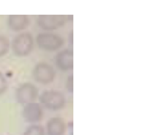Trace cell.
Segmentation results:
<instances>
[{"mask_svg": "<svg viewBox=\"0 0 152 135\" xmlns=\"http://www.w3.org/2000/svg\"><path fill=\"white\" fill-rule=\"evenodd\" d=\"M23 135H45V130L40 125H32L24 131Z\"/></svg>", "mask_w": 152, "mask_h": 135, "instance_id": "11", "label": "cell"}, {"mask_svg": "<svg viewBox=\"0 0 152 135\" xmlns=\"http://www.w3.org/2000/svg\"><path fill=\"white\" fill-rule=\"evenodd\" d=\"M23 117L27 122L29 123H37L43 119V107L40 103H28L23 109Z\"/></svg>", "mask_w": 152, "mask_h": 135, "instance_id": "8", "label": "cell"}, {"mask_svg": "<svg viewBox=\"0 0 152 135\" xmlns=\"http://www.w3.org/2000/svg\"><path fill=\"white\" fill-rule=\"evenodd\" d=\"M8 51H10V40L5 36L0 35V58L4 56Z\"/></svg>", "mask_w": 152, "mask_h": 135, "instance_id": "12", "label": "cell"}, {"mask_svg": "<svg viewBox=\"0 0 152 135\" xmlns=\"http://www.w3.org/2000/svg\"><path fill=\"white\" fill-rule=\"evenodd\" d=\"M67 19H71V16L63 15H40L37 16V26L44 31H55L61 28L67 23Z\"/></svg>", "mask_w": 152, "mask_h": 135, "instance_id": "6", "label": "cell"}, {"mask_svg": "<svg viewBox=\"0 0 152 135\" xmlns=\"http://www.w3.org/2000/svg\"><path fill=\"white\" fill-rule=\"evenodd\" d=\"M15 98L18 101V103L26 106L28 103L36 102V99L39 98V90L32 83H23V84H20L16 88Z\"/></svg>", "mask_w": 152, "mask_h": 135, "instance_id": "5", "label": "cell"}, {"mask_svg": "<svg viewBox=\"0 0 152 135\" xmlns=\"http://www.w3.org/2000/svg\"><path fill=\"white\" fill-rule=\"evenodd\" d=\"M67 130V123L63 118L53 117L47 122L45 133L47 135H64Z\"/></svg>", "mask_w": 152, "mask_h": 135, "instance_id": "9", "label": "cell"}, {"mask_svg": "<svg viewBox=\"0 0 152 135\" xmlns=\"http://www.w3.org/2000/svg\"><path fill=\"white\" fill-rule=\"evenodd\" d=\"M7 88H8L7 79H5V76L0 72V95H3V94L7 91Z\"/></svg>", "mask_w": 152, "mask_h": 135, "instance_id": "13", "label": "cell"}, {"mask_svg": "<svg viewBox=\"0 0 152 135\" xmlns=\"http://www.w3.org/2000/svg\"><path fill=\"white\" fill-rule=\"evenodd\" d=\"M7 26L15 32L24 31L29 26V18L27 15H11L7 18Z\"/></svg>", "mask_w": 152, "mask_h": 135, "instance_id": "10", "label": "cell"}, {"mask_svg": "<svg viewBox=\"0 0 152 135\" xmlns=\"http://www.w3.org/2000/svg\"><path fill=\"white\" fill-rule=\"evenodd\" d=\"M66 88L67 91H68L69 94L74 92V76L72 75H69L68 78H67V82H66Z\"/></svg>", "mask_w": 152, "mask_h": 135, "instance_id": "14", "label": "cell"}, {"mask_svg": "<svg viewBox=\"0 0 152 135\" xmlns=\"http://www.w3.org/2000/svg\"><path fill=\"white\" fill-rule=\"evenodd\" d=\"M55 68L51 66L50 63L45 62H40L32 70V78L35 79V82L40 83V84H50L55 79Z\"/></svg>", "mask_w": 152, "mask_h": 135, "instance_id": "4", "label": "cell"}, {"mask_svg": "<svg viewBox=\"0 0 152 135\" xmlns=\"http://www.w3.org/2000/svg\"><path fill=\"white\" fill-rule=\"evenodd\" d=\"M55 66L60 71L68 72L74 68V52L71 48H64L55 56Z\"/></svg>", "mask_w": 152, "mask_h": 135, "instance_id": "7", "label": "cell"}, {"mask_svg": "<svg viewBox=\"0 0 152 135\" xmlns=\"http://www.w3.org/2000/svg\"><path fill=\"white\" fill-rule=\"evenodd\" d=\"M40 106L45 107L48 110L52 111H58L66 107V96L63 95V92L55 90H48L42 92V95H39Z\"/></svg>", "mask_w": 152, "mask_h": 135, "instance_id": "2", "label": "cell"}, {"mask_svg": "<svg viewBox=\"0 0 152 135\" xmlns=\"http://www.w3.org/2000/svg\"><path fill=\"white\" fill-rule=\"evenodd\" d=\"M34 44L35 40L31 34L20 32L19 35H16L13 37L11 47H12V51L16 56H28L34 50Z\"/></svg>", "mask_w": 152, "mask_h": 135, "instance_id": "1", "label": "cell"}, {"mask_svg": "<svg viewBox=\"0 0 152 135\" xmlns=\"http://www.w3.org/2000/svg\"><path fill=\"white\" fill-rule=\"evenodd\" d=\"M36 44L44 51H59L63 48L64 40L61 36L52 32H42L36 36Z\"/></svg>", "mask_w": 152, "mask_h": 135, "instance_id": "3", "label": "cell"}]
</instances>
